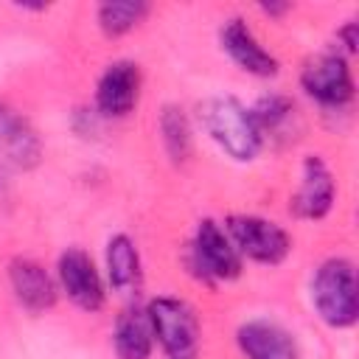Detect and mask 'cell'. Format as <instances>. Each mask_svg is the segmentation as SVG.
I'll return each mask as SVG.
<instances>
[{"label":"cell","mask_w":359,"mask_h":359,"mask_svg":"<svg viewBox=\"0 0 359 359\" xmlns=\"http://www.w3.org/2000/svg\"><path fill=\"white\" fill-rule=\"evenodd\" d=\"M199 121H202L205 132L210 135V140L233 160L250 163L258 157L264 137L252 121V112L238 98H233V95L208 98L199 107Z\"/></svg>","instance_id":"cell-1"},{"label":"cell","mask_w":359,"mask_h":359,"mask_svg":"<svg viewBox=\"0 0 359 359\" xmlns=\"http://www.w3.org/2000/svg\"><path fill=\"white\" fill-rule=\"evenodd\" d=\"M311 303L331 328H351L359 314L356 269L348 258H328L311 278Z\"/></svg>","instance_id":"cell-2"},{"label":"cell","mask_w":359,"mask_h":359,"mask_svg":"<svg viewBox=\"0 0 359 359\" xmlns=\"http://www.w3.org/2000/svg\"><path fill=\"white\" fill-rule=\"evenodd\" d=\"M146 317L154 334V342L163 348L168 359H196L199 345H202V328L199 317L191 309V303L171 297V294H157L146 306Z\"/></svg>","instance_id":"cell-3"},{"label":"cell","mask_w":359,"mask_h":359,"mask_svg":"<svg viewBox=\"0 0 359 359\" xmlns=\"http://www.w3.org/2000/svg\"><path fill=\"white\" fill-rule=\"evenodd\" d=\"M224 233L230 236L236 252L255 264L275 266V264L286 261V255L292 252L289 233L278 222H269L264 216H250V213L227 216Z\"/></svg>","instance_id":"cell-4"},{"label":"cell","mask_w":359,"mask_h":359,"mask_svg":"<svg viewBox=\"0 0 359 359\" xmlns=\"http://www.w3.org/2000/svg\"><path fill=\"white\" fill-rule=\"evenodd\" d=\"M188 264L196 272V278L205 283L236 280L241 275V255L236 252L224 227L213 219H202L196 224L194 238H191Z\"/></svg>","instance_id":"cell-5"},{"label":"cell","mask_w":359,"mask_h":359,"mask_svg":"<svg viewBox=\"0 0 359 359\" xmlns=\"http://www.w3.org/2000/svg\"><path fill=\"white\" fill-rule=\"evenodd\" d=\"M300 87L325 109H342L353 101V73L342 53L325 50L306 62L300 73Z\"/></svg>","instance_id":"cell-6"},{"label":"cell","mask_w":359,"mask_h":359,"mask_svg":"<svg viewBox=\"0 0 359 359\" xmlns=\"http://www.w3.org/2000/svg\"><path fill=\"white\" fill-rule=\"evenodd\" d=\"M56 278H59V289L73 300V306H79L81 311H101L104 300H107V280L98 272L95 261L90 258V252H84L81 247H67L59 255L56 264Z\"/></svg>","instance_id":"cell-7"},{"label":"cell","mask_w":359,"mask_h":359,"mask_svg":"<svg viewBox=\"0 0 359 359\" xmlns=\"http://www.w3.org/2000/svg\"><path fill=\"white\" fill-rule=\"evenodd\" d=\"M334 196H337V185H334V174L325 165V160L320 154H309L303 160L300 168V185L289 202V210L297 219H309V222H320L331 213L334 208Z\"/></svg>","instance_id":"cell-8"},{"label":"cell","mask_w":359,"mask_h":359,"mask_svg":"<svg viewBox=\"0 0 359 359\" xmlns=\"http://www.w3.org/2000/svg\"><path fill=\"white\" fill-rule=\"evenodd\" d=\"M140 98V67L129 59L112 62L95 84V109L104 118H126Z\"/></svg>","instance_id":"cell-9"},{"label":"cell","mask_w":359,"mask_h":359,"mask_svg":"<svg viewBox=\"0 0 359 359\" xmlns=\"http://www.w3.org/2000/svg\"><path fill=\"white\" fill-rule=\"evenodd\" d=\"M0 157L3 163L31 171L42 160V140L31 121L0 101Z\"/></svg>","instance_id":"cell-10"},{"label":"cell","mask_w":359,"mask_h":359,"mask_svg":"<svg viewBox=\"0 0 359 359\" xmlns=\"http://www.w3.org/2000/svg\"><path fill=\"white\" fill-rule=\"evenodd\" d=\"M219 42L222 48L227 50V56L250 76H258V79H269L278 73V59L255 39L252 28L241 20V17H230L222 31H219Z\"/></svg>","instance_id":"cell-11"},{"label":"cell","mask_w":359,"mask_h":359,"mask_svg":"<svg viewBox=\"0 0 359 359\" xmlns=\"http://www.w3.org/2000/svg\"><path fill=\"white\" fill-rule=\"evenodd\" d=\"M8 283H11V292H14L17 303L22 309H28L31 314H42V311L56 306L59 286L39 261L14 258L8 264Z\"/></svg>","instance_id":"cell-12"},{"label":"cell","mask_w":359,"mask_h":359,"mask_svg":"<svg viewBox=\"0 0 359 359\" xmlns=\"http://www.w3.org/2000/svg\"><path fill=\"white\" fill-rule=\"evenodd\" d=\"M236 342L247 359H300L294 337L272 320H247L238 325Z\"/></svg>","instance_id":"cell-13"},{"label":"cell","mask_w":359,"mask_h":359,"mask_svg":"<svg viewBox=\"0 0 359 359\" xmlns=\"http://www.w3.org/2000/svg\"><path fill=\"white\" fill-rule=\"evenodd\" d=\"M104 280L115 294H123V297H135L143 283L140 252H137V244L126 233H115L107 241V278Z\"/></svg>","instance_id":"cell-14"},{"label":"cell","mask_w":359,"mask_h":359,"mask_svg":"<svg viewBox=\"0 0 359 359\" xmlns=\"http://www.w3.org/2000/svg\"><path fill=\"white\" fill-rule=\"evenodd\" d=\"M112 345L118 359H149L154 348V334L146 317V309L126 306L112 328Z\"/></svg>","instance_id":"cell-15"},{"label":"cell","mask_w":359,"mask_h":359,"mask_svg":"<svg viewBox=\"0 0 359 359\" xmlns=\"http://www.w3.org/2000/svg\"><path fill=\"white\" fill-rule=\"evenodd\" d=\"M250 112L261 137H292V132L297 129V107L283 93L261 95Z\"/></svg>","instance_id":"cell-16"},{"label":"cell","mask_w":359,"mask_h":359,"mask_svg":"<svg viewBox=\"0 0 359 359\" xmlns=\"http://www.w3.org/2000/svg\"><path fill=\"white\" fill-rule=\"evenodd\" d=\"M149 11L151 6L143 0H107L98 6L95 17H98V28L107 36H123L135 25H140Z\"/></svg>","instance_id":"cell-17"},{"label":"cell","mask_w":359,"mask_h":359,"mask_svg":"<svg viewBox=\"0 0 359 359\" xmlns=\"http://www.w3.org/2000/svg\"><path fill=\"white\" fill-rule=\"evenodd\" d=\"M160 135H163V146H165V151L174 163H182L191 154V123H188V118L180 107H174V104L163 107Z\"/></svg>","instance_id":"cell-18"},{"label":"cell","mask_w":359,"mask_h":359,"mask_svg":"<svg viewBox=\"0 0 359 359\" xmlns=\"http://www.w3.org/2000/svg\"><path fill=\"white\" fill-rule=\"evenodd\" d=\"M337 42H339L337 53H342L345 59H348V56H353V53H356V45H359V36H356V22H345V25L337 31Z\"/></svg>","instance_id":"cell-19"},{"label":"cell","mask_w":359,"mask_h":359,"mask_svg":"<svg viewBox=\"0 0 359 359\" xmlns=\"http://www.w3.org/2000/svg\"><path fill=\"white\" fill-rule=\"evenodd\" d=\"M292 6L289 3H261V11L264 14H272V17H280L283 11H289Z\"/></svg>","instance_id":"cell-20"},{"label":"cell","mask_w":359,"mask_h":359,"mask_svg":"<svg viewBox=\"0 0 359 359\" xmlns=\"http://www.w3.org/2000/svg\"><path fill=\"white\" fill-rule=\"evenodd\" d=\"M3 180H6V177H3V165H0V188H3Z\"/></svg>","instance_id":"cell-21"}]
</instances>
